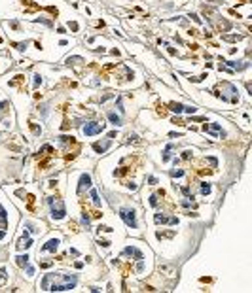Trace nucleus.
I'll use <instances>...</instances> for the list:
<instances>
[{"mask_svg":"<svg viewBox=\"0 0 252 293\" xmlns=\"http://www.w3.org/2000/svg\"><path fill=\"white\" fill-rule=\"evenodd\" d=\"M48 202L51 206V218L53 219H63L64 216H67V210H64V204H63L61 199L51 197V199H48Z\"/></svg>","mask_w":252,"mask_h":293,"instance_id":"1","label":"nucleus"},{"mask_svg":"<svg viewBox=\"0 0 252 293\" xmlns=\"http://www.w3.org/2000/svg\"><path fill=\"white\" fill-rule=\"evenodd\" d=\"M103 129H104L103 123L91 121V123H85V125H83V134H85V136H93V134H99Z\"/></svg>","mask_w":252,"mask_h":293,"instance_id":"2","label":"nucleus"},{"mask_svg":"<svg viewBox=\"0 0 252 293\" xmlns=\"http://www.w3.org/2000/svg\"><path fill=\"white\" fill-rule=\"evenodd\" d=\"M119 216H122V219L129 225L131 229H137V227H138V223H137V219H135V212H133V210H122V212H119Z\"/></svg>","mask_w":252,"mask_h":293,"instance_id":"3","label":"nucleus"},{"mask_svg":"<svg viewBox=\"0 0 252 293\" xmlns=\"http://www.w3.org/2000/svg\"><path fill=\"white\" fill-rule=\"evenodd\" d=\"M91 185V176L89 174H82V178H80V185H78V193H82L83 189H87Z\"/></svg>","mask_w":252,"mask_h":293,"instance_id":"4","label":"nucleus"},{"mask_svg":"<svg viewBox=\"0 0 252 293\" xmlns=\"http://www.w3.org/2000/svg\"><path fill=\"white\" fill-rule=\"evenodd\" d=\"M110 144H112L110 140H104V142H95V144H93V150H95V151H99V153H103V151H106L108 148H110Z\"/></svg>","mask_w":252,"mask_h":293,"instance_id":"5","label":"nucleus"},{"mask_svg":"<svg viewBox=\"0 0 252 293\" xmlns=\"http://www.w3.org/2000/svg\"><path fill=\"white\" fill-rule=\"evenodd\" d=\"M57 248H59V240H57V238H53V240H49L48 244H44V246H42V252H48V250H51V252H53V250H57Z\"/></svg>","mask_w":252,"mask_h":293,"instance_id":"6","label":"nucleus"},{"mask_svg":"<svg viewBox=\"0 0 252 293\" xmlns=\"http://www.w3.org/2000/svg\"><path fill=\"white\" fill-rule=\"evenodd\" d=\"M108 119H110L114 125H122V119H119V116H116L114 112H110V114H108Z\"/></svg>","mask_w":252,"mask_h":293,"instance_id":"7","label":"nucleus"},{"mask_svg":"<svg viewBox=\"0 0 252 293\" xmlns=\"http://www.w3.org/2000/svg\"><path fill=\"white\" fill-rule=\"evenodd\" d=\"M169 106H171V110H173V112H176V114L184 112V106H182V104H178V102H171Z\"/></svg>","mask_w":252,"mask_h":293,"instance_id":"8","label":"nucleus"},{"mask_svg":"<svg viewBox=\"0 0 252 293\" xmlns=\"http://www.w3.org/2000/svg\"><path fill=\"white\" fill-rule=\"evenodd\" d=\"M27 261H29V255H19L17 257V265H21V267L27 265Z\"/></svg>","mask_w":252,"mask_h":293,"instance_id":"9","label":"nucleus"},{"mask_svg":"<svg viewBox=\"0 0 252 293\" xmlns=\"http://www.w3.org/2000/svg\"><path fill=\"white\" fill-rule=\"evenodd\" d=\"M91 199H93V202H95V204H97V206H99V204H101V200H99V195H97V191H95V189L91 191Z\"/></svg>","mask_w":252,"mask_h":293,"instance_id":"10","label":"nucleus"},{"mask_svg":"<svg viewBox=\"0 0 252 293\" xmlns=\"http://www.w3.org/2000/svg\"><path fill=\"white\" fill-rule=\"evenodd\" d=\"M6 282V268H0V286Z\"/></svg>","mask_w":252,"mask_h":293,"instance_id":"11","label":"nucleus"},{"mask_svg":"<svg viewBox=\"0 0 252 293\" xmlns=\"http://www.w3.org/2000/svg\"><path fill=\"white\" fill-rule=\"evenodd\" d=\"M68 25H70L72 30H78V23H68Z\"/></svg>","mask_w":252,"mask_h":293,"instance_id":"12","label":"nucleus"}]
</instances>
